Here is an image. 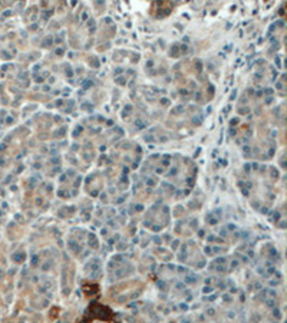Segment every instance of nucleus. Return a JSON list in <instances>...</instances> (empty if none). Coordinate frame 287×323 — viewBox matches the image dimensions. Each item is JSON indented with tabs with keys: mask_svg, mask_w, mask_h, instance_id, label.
<instances>
[{
	"mask_svg": "<svg viewBox=\"0 0 287 323\" xmlns=\"http://www.w3.org/2000/svg\"><path fill=\"white\" fill-rule=\"evenodd\" d=\"M115 319V313L105 305L93 302L88 307L86 315L82 318V321H105V322H112Z\"/></svg>",
	"mask_w": 287,
	"mask_h": 323,
	"instance_id": "obj_1",
	"label": "nucleus"
},
{
	"mask_svg": "<svg viewBox=\"0 0 287 323\" xmlns=\"http://www.w3.org/2000/svg\"><path fill=\"white\" fill-rule=\"evenodd\" d=\"M82 290H84V294H85L86 299H88L89 293H92L90 297H95V296L99 293V287H98V285H95V283H85L84 287H82Z\"/></svg>",
	"mask_w": 287,
	"mask_h": 323,
	"instance_id": "obj_2",
	"label": "nucleus"
}]
</instances>
